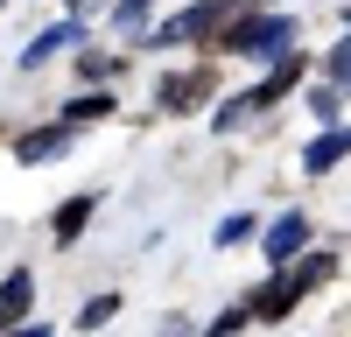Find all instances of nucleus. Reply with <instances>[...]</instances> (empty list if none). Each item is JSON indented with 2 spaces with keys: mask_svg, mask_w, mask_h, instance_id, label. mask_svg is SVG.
<instances>
[{
  "mask_svg": "<svg viewBox=\"0 0 351 337\" xmlns=\"http://www.w3.org/2000/svg\"><path fill=\"white\" fill-rule=\"evenodd\" d=\"M120 8H148V0H120Z\"/></svg>",
  "mask_w": 351,
  "mask_h": 337,
  "instance_id": "6ab92c4d",
  "label": "nucleus"
},
{
  "mask_svg": "<svg viewBox=\"0 0 351 337\" xmlns=\"http://www.w3.org/2000/svg\"><path fill=\"white\" fill-rule=\"evenodd\" d=\"M337 274V260H330V253H295V260H281V274H274V288H260V302H253V316H281V309L288 302H295L302 288H324V281Z\"/></svg>",
  "mask_w": 351,
  "mask_h": 337,
  "instance_id": "f257e3e1",
  "label": "nucleus"
},
{
  "mask_svg": "<svg viewBox=\"0 0 351 337\" xmlns=\"http://www.w3.org/2000/svg\"><path fill=\"white\" fill-rule=\"evenodd\" d=\"M232 8H239V0H197L190 14H176V21L162 28V42H190V36H211V28H218Z\"/></svg>",
  "mask_w": 351,
  "mask_h": 337,
  "instance_id": "7ed1b4c3",
  "label": "nucleus"
},
{
  "mask_svg": "<svg viewBox=\"0 0 351 337\" xmlns=\"http://www.w3.org/2000/svg\"><path fill=\"white\" fill-rule=\"evenodd\" d=\"M288 42H295V21H288V14H260V21L232 28V49H239V56H281Z\"/></svg>",
  "mask_w": 351,
  "mask_h": 337,
  "instance_id": "f03ea898",
  "label": "nucleus"
},
{
  "mask_svg": "<svg viewBox=\"0 0 351 337\" xmlns=\"http://www.w3.org/2000/svg\"><path fill=\"white\" fill-rule=\"evenodd\" d=\"M77 127H36V134H21L14 140V162H49V155H64V140Z\"/></svg>",
  "mask_w": 351,
  "mask_h": 337,
  "instance_id": "39448f33",
  "label": "nucleus"
},
{
  "mask_svg": "<svg viewBox=\"0 0 351 337\" xmlns=\"http://www.w3.org/2000/svg\"><path fill=\"white\" fill-rule=\"evenodd\" d=\"M295 77H302V56H281V71H274L267 84H260V92H253V99H260V105H274V99H281V92H288V84H295Z\"/></svg>",
  "mask_w": 351,
  "mask_h": 337,
  "instance_id": "1a4fd4ad",
  "label": "nucleus"
},
{
  "mask_svg": "<svg viewBox=\"0 0 351 337\" xmlns=\"http://www.w3.org/2000/svg\"><path fill=\"white\" fill-rule=\"evenodd\" d=\"M344 162V134L330 127V134H316L309 140V155H302V168H309V176H324V168H337Z\"/></svg>",
  "mask_w": 351,
  "mask_h": 337,
  "instance_id": "0eeeda50",
  "label": "nucleus"
},
{
  "mask_svg": "<svg viewBox=\"0 0 351 337\" xmlns=\"http://www.w3.org/2000/svg\"><path fill=\"white\" fill-rule=\"evenodd\" d=\"M183 99H197V77H169L162 84V105H183Z\"/></svg>",
  "mask_w": 351,
  "mask_h": 337,
  "instance_id": "2eb2a0df",
  "label": "nucleus"
},
{
  "mask_svg": "<svg viewBox=\"0 0 351 337\" xmlns=\"http://www.w3.org/2000/svg\"><path fill=\"white\" fill-rule=\"evenodd\" d=\"M302 246H309V218L302 211H288V218L267 225V260H295Z\"/></svg>",
  "mask_w": 351,
  "mask_h": 337,
  "instance_id": "20e7f679",
  "label": "nucleus"
},
{
  "mask_svg": "<svg viewBox=\"0 0 351 337\" xmlns=\"http://www.w3.org/2000/svg\"><path fill=\"white\" fill-rule=\"evenodd\" d=\"M14 337H49V330H43V323H21V330H14Z\"/></svg>",
  "mask_w": 351,
  "mask_h": 337,
  "instance_id": "a211bd4d",
  "label": "nucleus"
},
{
  "mask_svg": "<svg viewBox=\"0 0 351 337\" xmlns=\"http://www.w3.org/2000/svg\"><path fill=\"white\" fill-rule=\"evenodd\" d=\"M344 71H351V49H330V56H324V77H330V84H337V77H344Z\"/></svg>",
  "mask_w": 351,
  "mask_h": 337,
  "instance_id": "dca6fc26",
  "label": "nucleus"
},
{
  "mask_svg": "<svg viewBox=\"0 0 351 337\" xmlns=\"http://www.w3.org/2000/svg\"><path fill=\"white\" fill-rule=\"evenodd\" d=\"M239 323H246V309H232V316H218V323L204 330V337H232V330H239Z\"/></svg>",
  "mask_w": 351,
  "mask_h": 337,
  "instance_id": "f3484780",
  "label": "nucleus"
},
{
  "mask_svg": "<svg viewBox=\"0 0 351 337\" xmlns=\"http://www.w3.org/2000/svg\"><path fill=\"white\" fill-rule=\"evenodd\" d=\"M84 218H92V197H71V204L56 211V239H77V232H84Z\"/></svg>",
  "mask_w": 351,
  "mask_h": 337,
  "instance_id": "9d476101",
  "label": "nucleus"
},
{
  "mask_svg": "<svg viewBox=\"0 0 351 337\" xmlns=\"http://www.w3.org/2000/svg\"><path fill=\"white\" fill-rule=\"evenodd\" d=\"M246 232H253V218H246V211H232V218H225V225H218V246H239V239H246Z\"/></svg>",
  "mask_w": 351,
  "mask_h": 337,
  "instance_id": "ddd939ff",
  "label": "nucleus"
},
{
  "mask_svg": "<svg viewBox=\"0 0 351 337\" xmlns=\"http://www.w3.org/2000/svg\"><path fill=\"white\" fill-rule=\"evenodd\" d=\"M71 42H84V28H77V21H56V28H49V36H36V42H28V56H21V64H28V71H36V64H49V56H56V49H71Z\"/></svg>",
  "mask_w": 351,
  "mask_h": 337,
  "instance_id": "423d86ee",
  "label": "nucleus"
},
{
  "mask_svg": "<svg viewBox=\"0 0 351 337\" xmlns=\"http://www.w3.org/2000/svg\"><path fill=\"white\" fill-rule=\"evenodd\" d=\"M253 112H260V99H253V92H239V99H225V112H218V134H232V127H246Z\"/></svg>",
  "mask_w": 351,
  "mask_h": 337,
  "instance_id": "f8f14e48",
  "label": "nucleus"
},
{
  "mask_svg": "<svg viewBox=\"0 0 351 337\" xmlns=\"http://www.w3.org/2000/svg\"><path fill=\"white\" fill-rule=\"evenodd\" d=\"M309 112H316L324 127H337V92H330V84H324V92H309Z\"/></svg>",
  "mask_w": 351,
  "mask_h": 337,
  "instance_id": "4468645a",
  "label": "nucleus"
},
{
  "mask_svg": "<svg viewBox=\"0 0 351 337\" xmlns=\"http://www.w3.org/2000/svg\"><path fill=\"white\" fill-rule=\"evenodd\" d=\"M106 112H112V99H106V92H92V99H71L64 127H84V120H106Z\"/></svg>",
  "mask_w": 351,
  "mask_h": 337,
  "instance_id": "9b49d317",
  "label": "nucleus"
},
{
  "mask_svg": "<svg viewBox=\"0 0 351 337\" xmlns=\"http://www.w3.org/2000/svg\"><path fill=\"white\" fill-rule=\"evenodd\" d=\"M28 295H36V281H28V274H8V281H0V316H21V309H28Z\"/></svg>",
  "mask_w": 351,
  "mask_h": 337,
  "instance_id": "6e6552de",
  "label": "nucleus"
}]
</instances>
